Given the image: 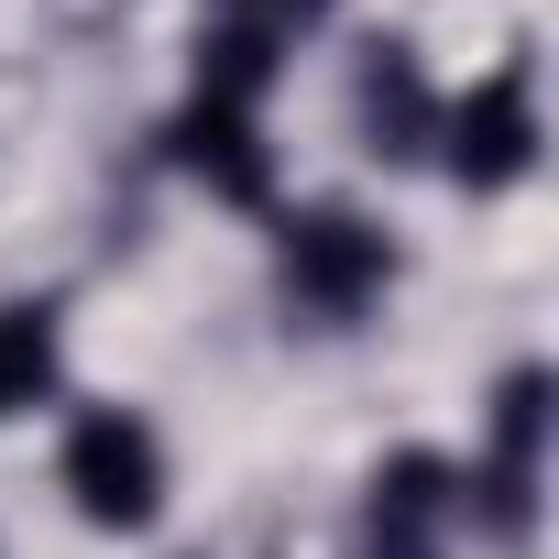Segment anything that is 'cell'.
I'll list each match as a JSON object with an SVG mask.
<instances>
[{"label":"cell","instance_id":"cell-1","mask_svg":"<svg viewBox=\"0 0 559 559\" xmlns=\"http://www.w3.org/2000/svg\"><path fill=\"white\" fill-rule=\"evenodd\" d=\"M274 274H286V297H297L308 319H362V308L395 286V241H384V219L319 198V209H286V219H274Z\"/></svg>","mask_w":559,"mask_h":559},{"label":"cell","instance_id":"cell-2","mask_svg":"<svg viewBox=\"0 0 559 559\" xmlns=\"http://www.w3.org/2000/svg\"><path fill=\"white\" fill-rule=\"evenodd\" d=\"M56 483H67V504H78L99 537H143L154 504H165V439H154V417H132V406H78V428H67V450H56Z\"/></svg>","mask_w":559,"mask_h":559},{"label":"cell","instance_id":"cell-3","mask_svg":"<svg viewBox=\"0 0 559 559\" xmlns=\"http://www.w3.org/2000/svg\"><path fill=\"white\" fill-rule=\"evenodd\" d=\"M537 143H548V121H537V78H526V67H493V78H472V99L439 110V165H450V187H472V198L526 187V176H537Z\"/></svg>","mask_w":559,"mask_h":559},{"label":"cell","instance_id":"cell-4","mask_svg":"<svg viewBox=\"0 0 559 559\" xmlns=\"http://www.w3.org/2000/svg\"><path fill=\"white\" fill-rule=\"evenodd\" d=\"M176 165L219 198V209H263L274 198V143H263V110H219V99H187L176 110Z\"/></svg>","mask_w":559,"mask_h":559},{"label":"cell","instance_id":"cell-5","mask_svg":"<svg viewBox=\"0 0 559 559\" xmlns=\"http://www.w3.org/2000/svg\"><path fill=\"white\" fill-rule=\"evenodd\" d=\"M373 548L384 559H439V526L461 515V472L450 461H428V450H406V461H384L373 472Z\"/></svg>","mask_w":559,"mask_h":559},{"label":"cell","instance_id":"cell-6","mask_svg":"<svg viewBox=\"0 0 559 559\" xmlns=\"http://www.w3.org/2000/svg\"><path fill=\"white\" fill-rule=\"evenodd\" d=\"M352 110H362V143H373L384 165H406V154H428V143H439V99H428L417 45H373V56H362Z\"/></svg>","mask_w":559,"mask_h":559},{"label":"cell","instance_id":"cell-7","mask_svg":"<svg viewBox=\"0 0 559 559\" xmlns=\"http://www.w3.org/2000/svg\"><path fill=\"white\" fill-rule=\"evenodd\" d=\"M274 67H286V34H274L263 12H241V0L198 34V99H219V110H263Z\"/></svg>","mask_w":559,"mask_h":559},{"label":"cell","instance_id":"cell-8","mask_svg":"<svg viewBox=\"0 0 559 559\" xmlns=\"http://www.w3.org/2000/svg\"><path fill=\"white\" fill-rule=\"evenodd\" d=\"M67 373V330H56V297H12L0 308V417H34Z\"/></svg>","mask_w":559,"mask_h":559},{"label":"cell","instance_id":"cell-9","mask_svg":"<svg viewBox=\"0 0 559 559\" xmlns=\"http://www.w3.org/2000/svg\"><path fill=\"white\" fill-rule=\"evenodd\" d=\"M241 12H263L274 34H297V23H319V12H330V0H241Z\"/></svg>","mask_w":559,"mask_h":559}]
</instances>
